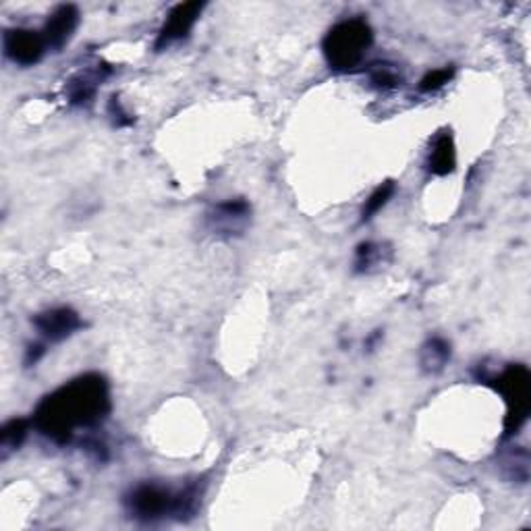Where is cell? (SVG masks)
<instances>
[{
  "label": "cell",
  "mask_w": 531,
  "mask_h": 531,
  "mask_svg": "<svg viewBox=\"0 0 531 531\" xmlns=\"http://www.w3.org/2000/svg\"><path fill=\"white\" fill-rule=\"evenodd\" d=\"M110 413V390L100 374L75 378L38 405L33 426L57 444H67L78 427L102 424Z\"/></svg>",
  "instance_id": "6da1fadb"
},
{
  "label": "cell",
  "mask_w": 531,
  "mask_h": 531,
  "mask_svg": "<svg viewBox=\"0 0 531 531\" xmlns=\"http://www.w3.org/2000/svg\"><path fill=\"white\" fill-rule=\"evenodd\" d=\"M125 508L133 519L143 523H154L167 517L185 519L196 513L197 492L196 488L175 492L160 484H140L125 496Z\"/></svg>",
  "instance_id": "7a4b0ae2"
},
{
  "label": "cell",
  "mask_w": 531,
  "mask_h": 531,
  "mask_svg": "<svg viewBox=\"0 0 531 531\" xmlns=\"http://www.w3.org/2000/svg\"><path fill=\"white\" fill-rule=\"evenodd\" d=\"M371 42H374V33L363 19H347V22L336 23L324 38V57L334 71H353L365 59Z\"/></svg>",
  "instance_id": "3957f363"
},
{
  "label": "cell",
  "mask_w": 531,
  "mask_h": 531,
  "mask_svg": "<svg viewBox=\"0 0 531 531\" xmlns=\"http://www.w3.org/2000/svg\"><path fill=\"white\" fill-rule=\"evenodd\" d=\"M480 382L492 384L496 390L505 397L507 401V419L505 432L507 436H513L527 422L531 409V376L526 365H508L499 376L484 374L480 376Z\"/></svg>",
  "instance_id": "277c9868"
},
{
  "label": "cell",
  "mask_w": 531,
  "mask_h": 531,
  "mask_svg": "<svg viewBox=\"0 0 531 531\" xmlns=\"http://www.w3.org/2000/svg\"><path fill=\"white\" fill-rule=\"evenodd\" d=\"M3 44H5L6 57H9L15 65H22V67H32L40 63L48 48L42 33L23 30V27L6 30Z\"/></svg>",
  "instance_id": "5b68a950"
},
{
  "label": "cell",
  "mask_w": 531,
  "mask_h": 531,
  "mask_svg": "<svg viewBox=\"0 0 531 531\" xmlns=\"http://www.w3.org/2000/svg\"><path fill=\"white\" fill-rule=\"evenodd\" d=\"M204 6H206L204 3L177 5L175 9L169 13L167 22H164L160 33H158L156 44H154L156 50H164V48L179 42V40L188 38L199 15H202Z\"/></svg>",
  "instance_id": "8992f818"
},
{
  "label": "cell",
  "mask_w": 531,
  "mask_h": 531,
  "mask_svg": "<svg viewBox=\"0 0 531 531\" xmlns=\"http://www.w3.org/2000/svg\"><path fill=\"white\" fill-rule=\"evenodd\" d=\"M33 326H36L44 341L60 343L69 339L73 333H78V330L84 326V322H81L79 314L71 307H54L38 314L36 318H33Z\"/></svg>",
  "instance_id": "52a82bcc"
},
{
  "label": "cell",
  "mask_w": 531,
  "mask_h": 531,
  "mask_svg": "<svg viewBox=\"0 0 531 531\" xmlns=\"http://www.w3.org/2000/svg\"><path fill=\"white\" fill-rule=\"evenodd\" d=\"M250 216L252 206L245 199H229V202L214 206L212 212L208 214V226L212 233L231 237V234H239L245 231Z\"/></svg>",
  "instance_id": "ba28073f"
},
{
  "label": "cell",
  "mask_w": 531,
  "mask_h": 531,
  "mask_svg": "<svg viewBox=\"0 0 531 531\" xmlns=\"http://www.w3.org/2000/svg\"><path fill=\"white\" fill-rule=\"evenodd\" d=\"M79 25V9L75 5H60L57 11L48 17L42 33L44 42L52 50H60L69 40L73 38Z\"/></svg>",
  "instance_id": "9c48e42d"
},
{
  "label": "cell",
  "mask_w": 531,
  "mask_h": 531,
  "mask_svg": "<svg viewBox=\"0 0 531 531\" xmlns=\"http://www.w3.org/2000/svg\"><path fill=\"white\" fill-rule=\"evenodd\" d=\"M108 73H110V69L100 67V69H92V71L75 75V78L69 81L67 87H65L69 102H71V105H75V106L89 105L96 96V89H98L100 81L105 79Z\"/></svg>",
  "instance_id": "30bf717a"
},
{
  "label": "cell",
  "mask_w": 531,
  "mask_h": 531,
  "mask_svg": "<svg viewBox=\"0 0 531 531\" xmlns=\"http://www.w3.org/2000/svg\"><path fill=\"white\" fill-rule=\"evenodd\" d=\"M457 167V150H454V140L453 135L444 131L440 133L432 143L430 156H427V170L432 175L446 177Z\"/></svg>",
  "instance_id": "8fae6325"
},
{
  "label": "cell",
  "mask_w": 531,
  "mask_h": 531,
  "mask_svg": "<svg viewBox=\"0 0 531 531\" xmlns=\"http://www.w3.org/2000/svg\"><path fill=\"white\" fill-rule=\"evenodd\" d=\"M448 360H451V344L440 339V336H434V339L427 341L422 347V353H419V363H422L426 374L443 371Z\"/></svg>",
  "instance_id": "7c38bea8"
},
{
  "label": "cell",
  "mask_w": 531,
  "mask_h": 531,
  "mask_svg": "<svg viewBox=\"0 0 531 531\" xmlns=\"http://www.w3.org/2000/svg\"><path fill=\"white\" fill-rule=\"evenodd\" d=\"M27 432H30V422H27V419H11V422H6L3 426V432H0V446H3L5 457L23 444Z\"/></svg>",
  "instance_id": "4fadbf2b"
},
{
  "label": "cell",
  "mask_w": 531,
  "mask_h": 531,
  "mask_svg": "<svg viewBox=\"0 0 531 531\" xmlns=\"http://www.w3.org/2000/svg\"><path fill=\"white\" fill-rule=\"evenodd\" d=\"M397 185L392 181H386L371 191V196L365 199L363 210H362V223H368L370 218H374L378 212H380L386 204L390 202L392 196H395Z\"/></svg>",
  "instance_id": "5bb4252c"
},
{
  "label": "cell",
  "mask_w": 531,
  "mask_h": 531,
  "mask_svg": "<svg viewBox=\"0 0 531 531\" xmlns=\"http://www.w3.org/2000/svg\"><path fill=\"white\" fill-rule=\"evenodd\" d=\"M384 247L376 243H362L355 253V272H370L371 268L382 261Z\"/></svg>",
  "instance_id": "9a60e30c"
},
{
  "label": "cell",
  "mask_w": 531,
  "mask_h": 531,
  "mask_svg": "<svg viewBox=\"0 0 531 531\" xmlns=\"http://www.w3.org/2000/svg\"><path fill=\"white\" fill-rule=\"evenodd\" d=\"M370 81L378 89H395L401 86V75L392 65H374L370 71Z\"/></svg>",
  "instance_id": "2e32d148"
},
{
  "label": "cell",
  "mask_w": 531,
  "mask_h": 531,
  "mask_svg": "<svg viewBox=\"0 0 531 531\" xmlns=\"http://www.w3.org/2000/svg\"><path fill=\"white\" fill-rule=\"evenodd\" d=\"M453 75H454L453 67H444V69H436V71H430L422 81H419V92H436V89L446 86L448 81L453 79Z\"/></svg>",
  "instance_id": "e0dca14e"
},
{
  "label": "cell",
  "mask_w": 531,
  "mask_h": 531,
  "mask_svg": "<svg viewBox=\"0 0 531 531\" xmlns=\"http://www.w3.org/2000/svg\"><path fill=\"white\" fill-rule=\"evenodd\" d=\"M44 353H46L44 343L30 344V347H27V353H25V365H36L40 360H42Z\"/></svg>",
  "instance_id": "ac0fdd59"
},
{
  "label": "cell",
  "mask_w": 531,
  "mask_h": 531,
  "mask_svg": "<svg viewBox=\"0 0 531 531\" xmlns=\"http://www.w3.org/2000/svg\"><path fill=\"white\" fill-rule=\"evenodd\" d=\"M110 114H114V123L116 125H129V119H125V116H129L125 110L121 108V102H119V98H116V96H113V100H110Z\"/></svg>",
  "instance_id": "d6986e66"
}]
</instances>
